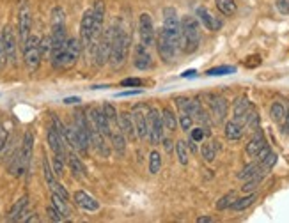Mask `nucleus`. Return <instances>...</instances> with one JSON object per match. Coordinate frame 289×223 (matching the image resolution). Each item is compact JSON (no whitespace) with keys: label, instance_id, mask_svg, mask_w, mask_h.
<instances>
[{"label":"nucleus","instance_id":"c756f323","mask_svg":"<svg viewBox=\"0 0 289 223\" xmlns=\"http://www.w3.org/2000/svg\"><path fill=\"white\" fill-rule=\"evenodd\" d=\"M161 119H163V126L165 129H169V131H176L178 129V117L174 115V112L171 108H163L161 110Z\"/></svg>","mask_w":289,"mask_h":223},{"label":"nucleus","instance_id":"bf43d9fd","mask_svg":"<svg viewBox=\"0 0 289 223\" xmlns=\"http://www.w3.org/2000/svg\"><path fill=\"white\" fill-rule=\"evenodd\" d=\"M211 221H215L211 216H199L197 218V223H211Z\"/></svg>","mask_w":289,"mask_h":223},{"label":"nucleus","instance_id":"f704fd0d","mask_svg":"<svg viewBox=\"0 0 289 223\" xmlns=\"http://www.w3.org/2000/svg\"><path fill=\"white\" fill-rule=\"evenodd\" d=\"M52 204L60 211V214H63L66 220H69V216H71V211H69V207H68V200H64L60 195L52 193Z\"/></svg>","mask_w":289,"mask_h":223},{"label":"nucleus","instance_id":"6ab92c4d","mask_svg":"<svg viewBox=\"0 0 289 223\" xmlns=\"http://www.w3.org/2000/svg\"><path fill=\"white\" fill-rule=\"evenodd\" d=\"M195 14H197L199 21L202 23L208 30H211V32H217V30L222 29V25H223L222 20H218L217 16H213L206 7H197V13Z\"/></svg>","mask_w":289,"mask_h":223},{"label":"nucleus","instance_id":"aec40b11","mask_svg":"<svg viewBox=\"0 0 289 223\" xmlns=\"http://www.w3.org/2000/svg\"><path fill=\"white\" fill-rule=\"evenodd\" d=\"M132 117H133L135 129H137V137L142 138V140L148 138V114L142 112V106H135Z\"/></svg>","mask_w":289,"mask_h":223},{"label":"nucleus","instance_id":"c85d7f7f","mask_svg":"<svg viewBox=\"0 0 289 223\" xmlns=\"http://www.w3.org/2000/svg\"><path fill=\"white\" fill-rule=\"evenodd\" d=\"M174 147H176V156H178V161L183 165V167H187L188 161H190V149H188L187 142L178 140Z\"/></svg>","mask_w":289,"mask_h":223},{"label":"nucleus","instance_id":"6e6552de","mask_svg":"<svg viewBox=\"0 0 289 223\" xmlns=\"http://www.w3.org/2000/svg\"><path fill=\"white\" fill-rule=\"evenodd\" d=\"M30 29H32V13H30L27 0H22L20 9H18V37H20L22 48L27 43V39H29Z\"/></svg>","mask_w":289,"mask_h":223},{"label":"nucleus","instance_id":"2f4dec72","mask_svg":"<svg viewBox=\"0 0 289 223\" xmlns=\"http://www.w3.org/2000/svg\"><path fill=\"white\" fill-rule=\"evenodd\" d=\"M215 4H217V9L220 11L223 16H233V14H236V2L234 0H215Z\"/></svg>","mask_w":289,"mask_h":223},{"label":"nucleus","instance_id":"c9c22d12","mask_svg":"<svg viewBox=\"0 0 289 223\" xmlns=\"http://www.w3.org/2000/svg\"><path fill=\"white\" fill-rule=\"evenodd\" d=\"M217 142H206V144H202V147H200V154H202V160L204 161H213L215 158H217Z\"/></svg>","mask_w":289,"mask_h":223},{"label":"nucleus","instance_id":"9d476101","mask_svg":"<svg viewBox=\"0 0 289 223\" xmlns=\"http://www.w3.org/2000/svg\"><path fill=\"white\" fill-rule=\"evenodd\" d=\"M156 50H158V55H160L161 62L165 64H171L172 60H174L176 57V52L178 50L174 48V44L171 43V39H169V36L165 34V30H158L156 32Z\"/></svg>","mask_w":289,"mask_h":223},{"label":"nucleus","instance_id":"ea45409f","mask_svg":"<svg viewBox=\"0 0 289 223\" xmlns=\"http://www.w3.org/2000/svg\"><path fill=\"white\" fill-rule=\"evenodd\" d=\"M66 25V13L63 7H53L52 9V27Z\"/></svg>","mask_w":289,"mask_h":223},{"label":"nucleus","instance_id":"f03ea898","mask_svg":"<svg viewBox=\"0 0 289 223\" xmlns=\"http://www.w3.org/2000/svg\"><path fill=\"white\" fill-rule=\"evenodd\" d=\"M200 43V30L199 20L194 16H183L181 18V41L179 50L184 53H194L199 48Z\"/></svg>","mask_w":289,"mask_h":223},{"label":"nucleus","instance_id":"dca6fc26","mask_svg":"<svg viewBox=\"0 0 289 223\" xmlns=\"http://www.w3.org/2000/svg\"><path fill=\"white\" fill-rule=\"evenodd\" d=\"M227 108H229V105H227V99L225 98H222V96H217V94H211L210 96V110H211V114L215 115L217 122H223V121H225Z\"/></svg>","mask_w":289,"mask_h":223},{"label":"nucleus","instance_id":"7ed1b4c3","mask_svg":"<svg viewBox=\"0 0 289 223\" xmlns=\"http://www.w3.org/2000/svg\"><path fill=\"white\" fill-rule=\"evenodd\" d=\"M112 29H114V36H112L110 62L114 68H119L126 60V53H128V46H130V34L126 32L125 25H121V23L112 25Z\"/></svg>","mask_w":289,"mask_h":223},{"label":"nucleus","instance_id":"393cba45","mask_svg":"<svg viewBox=\"0 0 289 223\" xmlns=\"http://www.w3.org/2000/svg\"><path fill=\"white\" fill-rule=\"evenodd\" d=\"M243 128L245 126L238 121H227L225 122V128H223V133H225L227 140H240L243 137Z\"/></svg>","mask_w":289,"mask_h":223},{"label":"nucleus","instance_id":"bb28decb","mask_svg":"<svg viewBox=\"0 0 289 223\" xmlns=\"http://www.w3.org/2000/svg\"><path fill=\"white\" fill-rule=\"evenodd\" d=\"M261 172H264V168L261 167L259 161H256V163H249V165H245V167L241 168V172L238 174V179L246 181V179L254 177V175L261 174ZM266 172H268V170H266Z\"/></svg>","mask_w":289,"mask_h":223},{"label":"nucleus","instance_id":"72a5a7b5","mask_svg":"<svg viewBox=\"0 0 289 223\" xmlns=\"http://www.w3.org/2000/svg\"><path fill=\"white\" fill-rule=\"evenodd\" d=\"M286 112H287V108L280 101H275L272 106H270V115H272L273 121L279 122V124L284 122V119H286Z\"/></svg>","mask_w":289,"mask_h":223},{"label":"nucleus","instance_id":"9b49d317","mask_svg":"<svg viewBox=\"0 0 289 223\" xmlns=\"http://www.w3.org/2000/svg\"><path fill=\"white\" fill-rule=\"evenodd\" d=\"M92 27H94V14H92V7L87 9L80 21V43L82 48H91L92 46Z\"/></svg>","mask_w":289,"mask_h":223},{"label":"nucleus","instance_id":"0eeeda50","mask_svg":"<svg viewBox=\"0 0 289 223\" xmlns=\"http://www.w3.org/2000/svg\"><path fill=\"white\" fill-rule=\"evenodd\" d=\"M112 36H114V29L110 27L107 32L101 34V37L98 39V43L92 46V50H94V59H96V64H98V66H105V64L110 60Z\"/></svg>","mask_w":289,"mask_h":223},{"label":"nucleus","instance_id":"603ef678","mask_svg":"<svg viewBox=\"0 0 289 223\" xmlns=\"http://www.w3.org/2000/svg\"><path fill=\"white\" fill-rule=\"evenodd\" d=\"M275 6L280 14H289V0H277Z\"/></svg>","mask_w":289,"mask_h":223},{"label":"nucleus","instance_id":"052dcab7","mask_svg":"<svg viewBox=\"0 0 289 223\" xmlns=\"http://www.w3.org/2000/svg\"><path fill=\"white\" fill-rule=\"evenodd\" d=\"M284 129H286V133H289V110L286 112V119H284Z\"/></svg>","mask_w":289,"mask_h":223},{"label":"nucleus","instance_id":"f3484780","mask_svg":"<svg viewBox=\"0 0 289 223\" xmlns=\"http://www.w3.org/2000/svg\"><path fill=\"white\" fill-rule=\"evenodd\" d=\"M73 200H75V204L78 207H82L84 211H91V213H94V211L99 209V202L84 190L75 191V193H73Z\"/></svg>","mask_w":289,"mask_h":223},{"label":"nucleus","instance_id":"5701e85b","mask_svg":"<svg viewBox=\"0 0 289 223\" xmlns=\"http://www.w3.org/2000/svg\"><path fill=\"white\" fill-rule=\"evenodd\" d=\"M264 145H266V138H264L263 131H261V129H256V135L250 138L249 144H246V147H245L246 156H249V158H256L257 152H259L261 149L264 147Z\"/></svg>","mask_w":289,"mask_h":223},{"label":"nucleus","instance_id":"20e7f679","mask_svg":"<svg viewBox=\"0 0 289 223\" xmlns=\"http://www.w3.org/2000/svg\"><path fill=\"white\" fill-rule=\"evenodd\" d=\"M41 59H43V52H41V37L30 34L27 43L23 44V62H25V66L30 73H34L39 69Z\"/></svg>","mask_w":289,"mask_h":223},{"label":"nucleus","instance_id":"e2e57ef3","mask_svg":"<svg viewBox=\"0 0 289 223\" xmlns=\"http://www.w3.org/2000/svg\"><path fill=\"white\" fill-rule=\"evenodd\" d=\"M23 221H27V223H32V221H39V216H36V214H32V216H29V218H25Z\"/></svg>","mask_w":289,"mask_h":223},{"label":"nucleus","instance_id":"4468645a","mask_svg":"<svg viewBox=\"0 0 289 223\" xmlns=\"http://www.w3.org/2000/svg\"><path fill=\"white\" fill-rule=\"evenodd\" d=\"M133 66L140 71H146V69H151L153 68V57L149 53L148 46L138 43L135 46V52H133Z\"/></svg>","mask_w":289,"mask_h":223},{"label":"nucleus","instance_id":"680f3d73","mask_svg":"<svg viewBox=\"0 0 289 223\" xmlns=\"http://www.w3.org/2000/svg\"><path fill=\"white\" fill-rule=\"evenodd\" d=\"M80 101V98H66L64 99V103H66V105H73V103H78Z\"/></svg>","mask_w":289,"mask_h":223},{"label":"nucleus","instance_id":"8fccbe9b","mask_svg":"<svg viewBox=\"0 0 289 223\" xmlns=\"http://www.w3.org/2000/svg\"><path fill=\"white\" fill-rule=\"evenodd\" d=\"M41 52H43L45 57H50V53H52V37L50 36L41 39Z\"/></svg>","mask_w":289,"mask_h":223},{"label":"nucleus","instance_id":"e433bc0d","mask_svg":"<svg viewBox=\"0 0 289 223\" xmlns=\"http://www.w3.org/2000/svg\"><path fill=\"white\" fill-rule=\"evenodd\" d=\"M236 191H229V193H225L223 197L220 198V200L217 202V211H225V209H229L231 206H233V202L236 200Z\"/></svg>","mask_w":289,"mask_h":223},{"label":"nucleus","instance_id":"09e8293b","mask_svg":"<svg viewBox=\"0 0 289 223\" xmlns=\"http://www.w3.org/2000/svg\"><path fill=\"white\" fill-rule=\"evenodd\" d=\"M7 140H9V129H7L6 124H0V152L6 147Z\"/></svg>","mask_w":289,"mask_h":223},{"label":"nucleus","instance_id":"5fc2aeb1","mask_svg":"<svg viewBox=\"0 0 289 223\" xmlns=\"http://www.w3.org/2000/svg\"><path fill=\"white\" fill-rule=\"evenodd\" d=\"M6 64H7V55H6V50H4V44H2V37H0V71L6 68Z\"/></svg>","mask_w":289,"mask_h":223},{"label":"nucleus","instance_id":"423d86ee","mask_svg":"<svg viewBox=\"0 0 289 223\" xmlns=\"http://www.w3.org/2000/svg\"><path fill=\"white\" fill-rule=\"evenodd\" d=\"M163 119H161V112L158 108L148 110V140L151 144H160L163 138Z\"/></svg>","mask_w":289,"mask_h":223},{"label":"nucleus","instance_id":"f8f14e48","mask_svg":"<svg viewBox=\"0 0 289 223\" xmlns=\"http://www.w3.org/2000/svg\"><path fill=\"white\" fill-rule=\"evenodd\" d=\"M2 44L4 50H6V55H7V62H11L14 66L18 59V44H16V37H14V32L11 27H4L2 30Z\"/></svg>","mask_w":289,"mask_h":223},{"label":"nucleus","instance_id":"0e129e2a","mask_svg":"<svg viewBox=\"0 0 289 223\" xmlns=\"http://www.w3.org/2000/svg\"><path fill=\"white\" fill-rule=\"evenodd\" d=\"M183 76H184V78H188V76H195V69H194V71H192V69H190V71H187Z\"/></svg>","mask_w":289,"mask_h":223},{"label":"nucleus","instance_id":"37998d69","mask_svg":"<svg viewBox=\"0 0 289 223\" xmlns=\"http://www.w3.org/2000/svg\"><path fill=\"white\" fill-rule=\"evenodd\" d=\"M103 112H105V115H107V119L110 121V126L112 124H117V110H115V106L114 105H110V103H105L103 105Z\"/></svg>","mask_w":289,"mask_h":223},{"label":"nucleus","instance_id":"1a4fd4ad","mask_svg":"<svg viewBox=\"0 0 289 223\" xmlns=\"http://www.w3.org/2000/svg\"><path fill=\"white\" fill-rule=\"evenodd\" d=\"M138 36H140V43L149 46H153L156 43V30H155V23L149 13H142L138 16Z\"/></svg>","mask_w":289,"mask_h":223},{"label":"nucleus","instance_id":"3c124183","mask_svg":"<svg viewBox=\"0 0 289 223\" xmlns=\"http://www.w3.org/2000/svg\"><path fill=\"white\" fill-rule=\"evenodd\" d=\"M261 64V57L259 55H250V57H246L245 59V66L246 68H257Z\"/></svg>","mask_w":289,"mask_h":223},{"label":"nucleus","instance_id":"c03bdc74","mask_svg":"<svg viewBox=\"0 0 289 223\" xmlns=\"http://www.w3.org/2000/svg\"><path fill=\"white\" fill-rule=\"evenodd\" d=\"M64 165H66V160H63V158H59V156H53L52 168H53V172H55L57 177H63V174H64Z\"/></svg>","mask_w":289,"mask_h":223},{"label":"nucleus","instance_id":"473e14b6","mask_svg":"<svg viewBox=\"0 0 289 223\" xmlns=\"http://www.w3.org/2000/svg\"><path fill=\"white\" fill-rule=\"evenodd\" d=\"M266 174H268V172L264 170V172H261V174L254 175V177L246 179V181H245V184H243V186H241V190H243L245 193H252V191H256V190H257V186H259V184H261V181L266 177Z\"/></svg>","mask_w":289,"mask_h":223},{"label":"nucleus","instance_id":"79ce46f5","mask_svg":"<svg viewBox=\"0 0 289 223\" xmlns=\"http://www.w3.org/2000/svg\"><path fill=\"white\" fill-rule=\"evenodd\" d=\"M178 122H179V128L183 129V131H190L192 126H194V119H192V115L187 114V112H181Z\"/></svg>","mask_w":289,"mask_h":223},{"label":"nucleus","instance_id":"39448f33","mask_svg":"<svg viewBox=\"0 0 289 223\" xmlns=\"http://www.w3.org/2000/svg\"><path fill=\"white\" fill-rule=\"evenodd\" d=\"M163 30L169 36L171 43L174 44L176 50H179L181 41V20L178 16V11L174 7H165L163 9Z\"/></svg>","mask_w":289,"mask_h":223},{"label":"nucleus","instance_id":"ddd939ff","mask_svg":"<svg viewBox=\"0 0 289 223\" xmlns=\"http://www.w3.org/2000/svg\"><path fill=\"white\" fill-rule=\"evenodd\" d=\"M46 140H48V147L52 149L53 156H59L68 161V154H66L68 145H66V142L63 140V137L57 133V129L53 128V126H50V128L46 129Z\"/></svg>","mask_w":289,"mask_h":223},{"label":"nucleus","instance_id":"4be33fe9","mask_svg":"<svg viewBox=\"0 0 289 223\" xmlns=\"http://www.w3.org/2000/svg\"><path fill=\"white\" fill-rule=\"evenodd\" d=\"M117 124H119V128L122 129V133L126 135V138H130V140H135V138H137V129H135L133 117L130 112H119Z\"/></svg>","mask_w":289,"mask_h":223},{"label":"nucleus","instance_id":"a211bd4d","mask_svg":"<svg viewBox=\"0 0 289 223\" xmlns=\"http://www.w3.org/2000/svg\"><path fill=\"white\" fill-rule=\"evenodd\" d=\"M110 144H112V147H114L115 154L125 156V152H126V135L122 133V129L119 128V124H112Z\"/></svg>","mask_w":289,"mask_h":223},{"label":"nucleus","instance_id":"4c0bfd02","mask_svg":"<svg viewBox=\"0 0 289 223\" xmlns=\"http://www.w3.org/2000/svg\"><path fill=\"white\" fill-rule=\"evenodd\" d=\"M243 126H246V128H250V129H259V114H257V110H254V106L250 108L249 114H246Z\"/></svg>","mask_w":289,"mask_h":223},{"label":"nucleus","instance_id":"f257e3e1","mask_svg":"<svg viewBox=\"0 0 289 223\" xmlns=\"http://www.w3.org/2000/svg\"><path fill=\"white\" fill-rule=\"evenodd\" d=\"M80 52H82V43H80V39L69 37L63 48H60V52L50 59V62H52V66L55 69H59V71H66V69H71L78 62Z\"/></svg>","mask_w":289,"mask_h":223},{"label":"nucleus","instance_id":"412c9836","mask_svg":"<svg viewBox=\"0 0 289 223\" xmlns=\"http://www.w3.org/2000/svg\"><path fill=\"white\" fill-rule=\"evenodd\" d=\"M27 209H29V197H20L16 202H14V206L11 207L9 214H7V221H23L25 220V214H27Z\"/></svg>","mask_w":289,"mask_h":223},{"label":"nucleus","instance_id":"cd10ccee","mask_svg":"<svg viewBox=\"0 0 289 223\" xmlns=\"http://www.w3.org/2000/svg\"><path fill=\"white\" fill-rule=\"evenodd\" d=\"M257 200V195L254 193H250V195H246V197H241V198H236V200L233 202V206L229 207V209H233V211H236V213H240V211H245L246 207H250L252 206L254 202Z\"/></svg>","mask_w":289,"mask_h":223},{"label":"nucleus","instance_id":"58836bf2","mask_svg":"<svg viewBox=\"0 0 289 223\" xmlns=\"http://www.w3.org/2000/svg\"><path fill=\"white\" fill-rule=\"evenodd\" d=\"M148 167H149V172H151L153 175H156L158 172H160V168H161V156H160V152L153 151L151 154H149Z\"/></svg>","mask_w":289,"mask_h":223},{"label":"nucleus","instance_id":"a18cd8bd","mask_svg":"<svg viewBox=\"0 0 289 223\" xmlns=\"http://www.w3.org/2000/svg\"><path fill=\"white\" fill-rule=\"evenodd\" d=\"M46 214H48V218H50L52 221H64V220H66V218H64L63 214H60V211L57 209V207L53 206V204H52V206L46 207Z\"/></svg>","mask_w":289,"mask_h":223},{"label":"nucleus","instance_id":"7c9ffc66","mask_svg":"<svg viewBox=\"0 0 289 223\" xmlns=\"http://www.w3.org/2000/svg\"><path fill=\"white\" fill-rule=\"evenodd\" d=\"M43 175H45V181H46V184H48V188H50V191L53 190V188L57 186V175H55V172H53V168H52V165L48 163V160H43Z\"/></svg>","mask_w":289,"mask_h":223},{"label":"nucleus","instance_id":"b1692460","mask_svg":"<svg viewBox=\"0 0 289 223\" xmlns=\"http://www.w3.org/2000/svg\"><path fill=\"white\" fill-rule=\"evenodd\" d=\"M250 108H252V105H250L249 98H245V96L238 98L236 101H234V105H233V119L243 124V121H245L246 114L250 112Z\"/></svg>","mask_w":289,"mask_h":223},{"label":"nucleus","instance_id":"de8ad7c7","mask_svg":"<svg viewBox=\"0 0 289 223\" xmlns=\"http://www.w3.org/2000/svg\"><path fill=\"white\" fill-rule=\"evenodd\" d=\"M259 163H261V167H263L264 170H270V168L277 163V154H275V152H270V154L264 158V160H261Z\"/></svg>","mask_w":289,"mask_h":223},{"label":"nucleus","instance_id":"13d9d810","mask_svg":"<svg viewBox=\"0 0 289 223\" xmlns=\"http://www.w3.org/2000/svg\"><path fill=\"white\" fill-rule=\"evenodd\" d=\"M161 145H163V149H165V151H167V152H171L172 151V140H171V138H161Z\"/></svg>","mask_w":289,"mask_h":223},{"label":"nucleus","instance_id":"2eb2a0df","mask_svg":"<svg viewBox=\"0 0 289 223\" xmlns=\"http://www.w3.org/2000/svg\"><path fill=\"white\" fill-rule=\"evenodd\" d=\"M32 151H34V135L32 131H25L22 147H20V160H22V165H23V168H25V172L29 170V167H30Z\"/></svg>","mask_w":289,"mask_h":223},{"label":"nucleus","instance_id":"49530a36","mask_svg":"<svg viewBox=\"0 0 289 223\" xmlns=\"http://www.w3.org/2000/svg\"><path fill=\"white\" fill-rule=\"evenodd\" d=\"M206 135L210 137V126H208V128H194V131L190 133V138L195 142H202Z\"/></svg>","mask_w":289,"mask_h":223},{"label":"nucleus","instance_id":"864d4df0","mask_svg":"<svg viewBox=\"0 0 289 223\" xmlns=\"http://www.w3.org/2000/svg\"><path fill=\"white\" fill-rule=\"evenodd\" d=\"M142 85V80L140 78H126V80H122L121 82V87H140Z\"/></svg>","mask_w":289,"mask_h":223},{"label":"nucleus","instance_id":"a19ab883","mask_svg":"<svg viewBox=\"0 0 289 223\" xmlns=\"http://www.w3.org/2000/svg\"><path fill=\"white\" fill-rule=\"evenodd\" d=\"M236 73V68L234 66H218V68H211L206 71L208 76H222V75H233Z\"/></svg>","mask_w":289,"mask_h":223},{"label":"nucleus","instance_id":"6e6d98bb","mask_svg":"<svg viewBox=\"0 0 289 223\" xmlns=\"http://www.w3.org/2000/svg\"><path fill=\"white\" fill-rule=\"evenodd\" d=\"M137 94H142L140 89H133V91H122V92H117V98H130V96H137Z\"/></svg>","mask_w":289,"mask_h":223},{"label":"nucleus","instance_id":"4d7b16f0","mask_svg":"<svg viewBox=\"0 0 289 223\" xmlns=\"http://www.w3.org/2000/svg\"><path fill=\"white\" fill-rule=\"evenodd\" d=\"M270 152H272V149H270V147H268V144H266V145H264V147H263V149H261V151H259V152H257L256 160H257V161L264 160V158H266V156L270 154Z\"/></svg>","mask_w":289,"mask_h":223},{"label":"nucleus","instance_id":"a878e982","mask_svg":"<svg viewBox=\"0 0 289 223\" xmlns=\"http://www.w3.org/2000/svg\"><path fill=\"white\" fill-rule=\"evenodd\" d=\"M68 165H69V168H71V172H73L75 177H86L87 175L86 167H84L82 160L76 156V152H69L68 154Z\"/></svg>","mask_w":289,"mask_h":223}]
</instances>
